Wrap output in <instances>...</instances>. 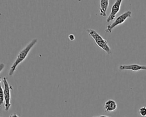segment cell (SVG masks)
<instances>
[{"mask_svg": "<svg viewBox=\"0 0 146 117\" xmlns=\"http://www.w3.org/2000/svg\"><path fill=\"white\" fill-rule=\"evenodd\" d=\"M86 31L89 35L92 38L95 43L100 49L104 51L108 55H111L112 54V51L110 46L108 45V41L104 39L97 31L91 29H87Z\"/></svg>", "mask_w": 146, "mask_h": 117, "instance_id": "2", "label": "cell"}, {"mask_svg": "<svg viewBox=\"0 0 146 117\" xmlns=\"http://www.w3.org/2000/svg\"><path fill=\"white\" fill-rule=\"evenodd\" d=\"M0 67H1V71H0V72H1L2 71V70H3V67H5V64L2 63H1Z\"/></svg>", "mask_w": 146, "mask_h": 117, "instance_id": "13", "label": "cell"}, {"mask_svg": "<svg viewBox=\"0 0 146 117\" xmlns=\"http://www.w3.org/2000/svg\"><path fill=\"white\" fill-rule=\"evenodd\" d=\"M2 82L3 84V92L5 96V104H4V109L5 111H8L11 106L10 103L11 100V90H13V87L11 85H10L6 76H4L2 80Z\"/></svg>", "mask_w": 146, "mask_h": 117, "instance_id": "3", "label": "cell"}, {"mask_svg": "<svg viewBox=\"0 0 146 117\" xmlns=\"http://www.w3.org/2000/svg\"><path fill=\"white\" fill-rule=\"evenodd\" d=\"M119 69L120 70H132L133 71H137L139 70H146V66L140 65L138 64H120L119 66Z\"/></svg>", "mask_w": 146, "mask_h": 117, "instance_id": "6", "label": "cell"}, {"mask_svg": "<svg viewBox=\"0 0 146 117\" xmlns=\"http://www.w3.org/2000/svg\"><path fill=\"white\" fill-rule=\"evenodd\" d=\"M122 1H123V0H116L115 1L114 3L113 4V5L112 6L111 13L106 19L107 22H110V21H113L116 18V14L120 11Z\"/></svg>", "mask_w": 146, "mask_h": 117, "instance_id": "5", "label": "cell"}, {"mask_svg": "<svg viewBox=\"0 0 146 117\" xmlns=\"http://www.w3.org/2000/svg\"><path fill=\"white\" fill-rule=\"evenodd\" d=\"M9 117H19L17 114H15V113H14V114H11L10 115V116Z\"/></svg>", "mask_w": 146, "mask_h": 117, "instance_id": "12", "label": "cell"}, {"mask_svg": "<svg viewBox=\"0 0 146 117\" xmlns=\"http://www.w3.org/2000/svg\"><path fill=\"white\" fill-rule=\"evenodd\" d=\"M5 102V96L3 92V88L1 85V92H0V104L2 105Z\"/></svg>", "mask_w": 146, "mask_h": 117, "instance_id": "9", "label": "cell"}, {"mask_svg": "<svg viewBox=\"0 0 146 117\" xmlns=\"http://www.w3.org/2000/svg\"><path fill=\"white\" fill-rule=\"evenodd\" d=\"M104 108L107 112L114 111L117 109V104L114 100L109 99L106 102Z\"/></svg>", "mask_w": 146, "mask_h": 117, "instance_id": "7", "label": "cell"}, {"mask_svg": "<svg viewBox=\"0 0 146 117\" xmlns=\"http://www.w3.org/2000/svg\"><path fill=\"white\" fill-rule=\"evenodd\" d=\"M139 114L142 116H146V107L143 106L139 108Z\"/></svg>", "mask_w": 146, "mask_h": 117, "instance_id": "10", "label": "cell"}, {"mask_svg": "<svg viewBox=\"0 0 146 117\" xmlns=\"http://www.w3.org/2000/svg\"><path fill=\"white\" fill-rule=\"evenodd\" d=\"M68 37V39H69L71 41H74V40L75 39V35H74V34H70Z\"/></svg>", "mask_w": 146, "mask_h": 117, "instance_id": "11", "label": "cell"}, {"mask_svg": "<svg viewBox=\"0 0 146 117\" xmlns=\"http://www.w3.org/2000/svg\"><path fill=\"white\" fill-rule=\"evenodd\" d=\"M100 9L99 15L102 17H106L107 15V10L109 6V0H100Z\"/></svg>", "mask_w": 146, "mask_h": 117, "instance_id": "8", "label": "cell"}, {"mask_svg": "<svg viewBox=\"0 0 146 117\" xmlns=\"http://www.w3.org/2000/svg\"><path fill=\"white\" fill-rule=\"evenodd\" d=\"M37 41L38 40L36 38H34L24 49H23L22 50H21L19 51V53H18V54L17 56V58H16L15 61L13 62V63L12 64V65L10 67V68L9 70V75L10 76L13 75L18 66L20 63H21L23 61H24V60L27 58L30 50L33 49V47L37 43Z\"/></svg>", "mask_w": 146, "mask_h": 117, "instance_id": "1", "label": "cell"}, {"mask_svg": "<svg viewBox=\"0 0 146 117\" xmlns=\"http://www.w3.org/2000/svg\"><path fill=\"white\" fill-rule=\"evenodd\" d=\"M92 117H111V116H107V115H99V116H94Z\"/></svg>", "mask_w": 146, "mask_h": 117, "instance_id": "14", "label": "cell"}, {"mask_svg": "<svg viewBox=\"0 0 146 117\" xmlns=\"http://www.w3.org/2000/svg\"><path fill=\"white\" fill-rule=\"evenodd\" d=\"M131 14H132V12L129 10H128L123 13V14H120L115 19V20L112 23L107 25V28L105 30V31L107 33H111L112 30L115 27L123 23L127 20V18H130L131 17Z\"/></svg>", "mask_w": 146, "mask_h": 117, "instance_id": "4", "label": "cell"}]
</instances>
